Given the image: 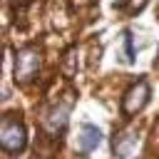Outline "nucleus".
Segmentation results:
<instances>
[{
  "label": "nucleus",
  "instance_id": "nucleus-1",
  "mask_svg": "<svg viewBox=\"0 0 159 159\" xmlns=\"http://www.w3.org/2000/svg\"><path fill=\"white\" fill-rule=\"evenodd\" d=\"M0 144H2V149H5V152H10V154H17V152H22V149H25V144H27L25 127H22V122H20L15 114L2 117Z\"/></svg>",
  "mask_w": 159,
  "mask_h": 159
},
{
  "label": "nucleus",
  "instance_id": "nucleus-4",
  "mask_svg": "<svg viewBox=\"0 0 159 159\" xmlns=\"http://www.w3.org/2000/svg\"><path fill=\"white\" fill-rule=\"evenodd\" d=\"M99 142H102V132H99L97 127H92V124H82V127H80L77 149H80L82 154H87V152H92L94 147H99Z\"/></svg>",
  "mask_w": 159,
  "mask_h": 159
},
{
  "label": "nucleus",
  "instance_id": "nucleus-5",
  "mask_svg": "<svg viewBox=\"0 0 159 159\" xmlns=\"http://www.w3.org/2000/svg\"><path fill=\"white\" fill-rule=\"evenodd\" d=\"M134 144H137V129H122V132L114 137V154H117L119 159H124V157L132 154Z\"/></svg>",
  "mask_w": 159,
  "mask_h": 159
},
{
  "label": "nucleus",
  "instance_id": "nucleus-3",
  "mask_svg": "<svg viewBox=\"0 0 159 159\" xmlns=\"http://www.w3.org/2000/svg\"><path fill=\"white\" fill-rule=\"evenodd\" d=\"M40 67V52L35 47H25L17 52V60H15V80L20 82H27Z\"/></svg>",
  "mask_w": 159,
  "mask_h": 159
},
{
  "label": "nucleus",
  "instance_id": "nucleus-7",
  "mask_svg": "<svg viewBox=\"0 0 159 159\" xmlns=\"http://www.w3.org/2000/svg\"><path fill=\"white\" fill-rule=\"evenodd\" d=\"M147 2H149V0H129V2H127V12H139Z\"/></svg>",
  "mask_w": 159,
  "mask_h": 159
},
{
  "label": "nucleus",
  "instance_id": "nucleus-6",
  "mask_svg": "<svg viewBox=\"0 0 159 159\" xmlns=\"http://www.w3.org/2000/svg\"><path fill=\"white\" fill-rule=\"evenodd\" d=\"M67 109H70V104H60V107H55V109L45 117V129L52 132V134H57V132L65 127V122H67Z\"/></svg>",
  "mask_w": 159,
  "mask_h": 159
},
{
  "label": "nucleus",
  "instance_id": "nucleus-2",
  "mask_svg": "<svg viewBox=\"0 0 159 159\" xmlns=\"http://www.w3.org/2000/svg\"><path fill=\"white\" fill-rule=\"evenodd\" d=\"M149 102V84L144 80H139L137 84H132L122 99V114L124 117H132L137 114L139 109H144V104Z\"/></svg>",
  "mask_w": 159,
  "mask_h": 159
}]
</instances>
